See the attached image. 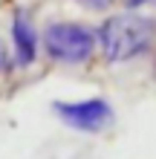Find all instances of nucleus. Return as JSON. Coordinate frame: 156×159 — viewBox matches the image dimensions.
<instances>
[{"mask_svg":"<svg viewBox=\"0 0 156 159\" xmlns=\"http://www.w3.org/2000/svg\"><path fill=\"white\" fill-rule=\"evenodd\" d=\"M12 67H17V64H15V55H12V49H9L3 41H0V72H9Z\"/></svg>","mask_w":156,"mask_h":159,"instance_id":"obj_6","label":"nucleus"},{"mask_svg":"<svg viewBox=\"0 0 156 159\" xmlns=\"http://www.w3.org/2000/svg\"><path fill=\"white\" fill-rule=\"evenodd\" d=\"M52 113L58 116L61 125H67L69 130L78 133H101L113 125V104L101 96H90V98H72V101H55Z\"/></svg>","mask_w":156,"mask_h":159,"instance_id":"obj_3","label":"nucleus"},{"mask_svg":"<svg viewBox=\"0 0 156 159\" xmlns=\"http://www.w3.org/2000/svg\"><path fill=\"white\" fill-rule=\"evenodd\" d=\"M9 38H12V55H15L17 67H32L38 61V52L43 49L41 46V32H38V26L32 23V17L23 9H17L12 15Z\"/></svg>","mask_w":156,"mask_h":159,"instance_id":"obj_4","label":"nucleus"},{"mask_svg":"<svg viewBox=\"0 0 156 159\" xmlns=\"http://www.w3.org/2000/svg\"><path fill=\"white\" fill-rule=\"evenodd\" d=\"M98 52L107 64H127L148 55L156 46V20L145 12L127 9L98 23Z\"/></svg>","mask_w":156,"mask_h":159,"instance_id":"obj_1","label":"nucleus"},{"mask_svg":"<svg viewBox=\"0 0 156 159\" xmlns=\"http://www.w3.org/2000/svg\"><path fill=\"white\" fill-rule=\"evenodd\" d=\"M156 0H124V6L127 9H133V12H142V9H148V6H153Z\"/></svg>","mask_w":156,"mask_h":159,"instance_id":"obj_7","label":"nucleus"},{"mask_svg":"<svg viewBox=\"0 0 156 159\" xmlns=\"http://www.w3.org/2000/svg\"><path fill=\"white\" fill-rule=\"evenodd\" d=\"M43 55L55 64L78 67L87 64L98 49V35L93 26L78 23V20H52L41 32Z\"/></svg>","mask_w":156,"mask_h":159,"instance_id":"obj_2","label":"nucleus"},{"mask_svg":"<svg viewBox=\"0 0 156 159\" xmlns=\"http://www.w3.org/2000/svg\"><path fill=\"white\" fill-rule=\"evenodd\" d=\"M78 6H84V9H90V12H107L110 6H116L118 0H75Z\"/></svg>","mask_w":156,"mask_h":159,"instance_id":"obj_5","label":"nucleus"}]
</instances>
